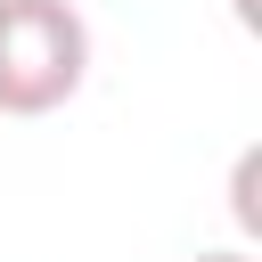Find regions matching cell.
<instances>
[{
  "label": "cell",
  "mask_w": 262,
  "mask_h": 262,
  "mask_svg": "<svg viewBox=\"0 0 262 262\" xmlns=\"http://www.w3.org/2000/svg\"><path fill=\"white\" fill-rule=\"evenodd\" d=\"M90 82V25L74 0H0V115H57Z\"/></svg>",
  "instance_id": "6da1fadb"
},
{
  "label": "cell",
  "mask_w": 262,
  "mask_h": 262,
  "mask_svg": "<svg viewBox=\"0 0 262 262\" xmlns=\"http://www.w3.org/2000/svg\"><path fill=\"white\" fill-rule=\"evenodd\" d=\"M237 229H262V205H254V147L237 156Z\"/></svg>",
  "instance_id": "7a4b0ae2"
},
{
  "label": "cell",
  "mask_w": 262,
  "mask_h": 262,
  "mask_svg": "<svg viewBox=\"0 0 262 262\" xmlns=\"http://www.w3.org/2000/svg\"><path fill=\"white\" fill-rule=\"evenodd\" d=\"M188 262H254L246 246H213V254H188Z\"/></svg>",
  "instance_id": "3957f363"
}]
</instances>
